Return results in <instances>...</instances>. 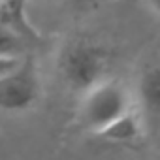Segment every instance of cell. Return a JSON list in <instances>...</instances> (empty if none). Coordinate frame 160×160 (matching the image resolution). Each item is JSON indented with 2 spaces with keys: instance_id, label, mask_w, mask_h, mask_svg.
I'll return each instance as SVG.
<instances>
[{
  "instance_id": "obj_4",
  "label": "cell",
  "mask_w": 160,
  "mask_h": 160,
  "mask_svg": "<svg viewBox=\"0 0 160 160\" xmlns=\"http://www.w3.org/2000/svg\"><path fill=\"white\" fill-rule=\"evenodd\" d=\"M132 96H134V109L139 115L145 132H156L160 117V70L156 62L143 68L136 94Z\"/></svg>"
},
{
  "instance_id": "obj_8",
  "label": "cell",
  "mask_w": 160,
  "mask_h": 160,
  "mask_svg": "<svg viewBox=\"0 0 160 160\" xmlns=\"http://www.w3.org/2000/svg\"><path fill=\"white\" fill-rule=\"evenodd\" d=\"M21 60H23V58H21ZM21 60H17V58H0V77H4V75L10 73L15 66H19Z\"/></svg>"
},
{
  "instance_id": "obj_5",
  "label": "cell",
  "mask_w": 160,
  "mask_h": 160,
  "mask_svg": "<svg viewBox=\"0 0 160 160\" xmlns=\"http://www.w3.org/2000/svg\"><path fill=\"white\" fill-rule=\"evenodd\" d=\"M0 25L21 34L32 45L42 42L40 32L27 17V0H0Z\"/></svg>"
},
{
  "instance_id": "obj_6",
  "label": "cell",
  "mask_w": 160,
  "mask_h": 160,
  "mask_svg": "<svg viewBox=\"0 0 160 160\" xmlns=\"http://www.w3.org/2000/svg\"><path fill=\"white\" fill-rule=\"evenodd\" d=\"M145 136V126L139 119V115L134 111L126 113L124 117H121L119 121H115L113 124H109L106 130H102L98 134V138L111 141V143H122V145H130L139 141Z\"/></svg>"
},
{
  "instance_id": "obj_2",
  "label": "cell",
  "mask_w": 160,
  "mask_h": 160,
  "mask_svg": "<svg viewBox=\"0 0 160 160\" xmlns=\"http://www.w3.org/2000/svg\"><path fill=\"white\" fill-rule=\"evenodd\" d=\"M58 68L64 83L83 94L108 79L109 57L104 47L92 42H72L62 49Z\"/></svg>"
},
{
  "instance_id": "obj_3",
  "label": "cell",
  "mask_w": 160,
  "mask_h": 160,
  "mask_svg": "<svg viewBox=\"0 0 160 160\" xmlns=\"http://www.w3.org/2000/svg\"><path fill=\"white\" fill-rule=\"evenodd\" d=\"M42 92L40 73L30 57L23 58L10 73L0 77V111L21 113L30 109Z\"/></svg>"
},
{
  "instance_id": "obj_7",
  "label": "cell",
  "mask_w": 160,
  "mask_h": 160,
  "mask_svg": "<svg viewBox=\"0 0 160 160\" xmlns=\"http://www.w3.org/2000/svg\"><path fill=\"white\" fill-rule=\"evenodd\" d=\"M34 45L21 34L0 25V58H27Z\"/></svg>"
},
{
  "instance_id": "obj_1",
  "label": "cell",
  "mask_w": 160,
  "mask_h": 160,
  "mask_svg": "<svg viewBox=\"0 0 160 160\" xmlns=\"http://www.w3.org/2000/svg\"><path fill=\"white\" fill-rule=\"evenodd\" d=\"M130 111H134L132 92L121 81L108 77L81 94V102L77 106V122L83 130L98 136Z\"/></svg>"
}]
</instances>
